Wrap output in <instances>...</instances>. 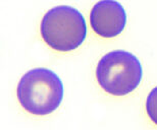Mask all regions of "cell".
<instances>
[{
  "mask_svg": "<svg viewBox=\"0 0 157 130\" xmlns=\"http://www.w3.org/2000/svg\"><path fill=\"white\" fill-rule=\"evenodd\" d=\"M17 94L21 106L27 112L37 116L48 115L63 100V83L52 70L34 68L21 78Z\"/></svg>",
  "mask_w": 157,
  "mask_h": 130,
  "instance_id": "obj_1",
  "label": "cell"
},
{
  "mask_svg": "<svg viewBox=\"0 0 157 130\" xmlns=\"http://www.w3.org/2000/svg\"><path fill=\"white\" fill-rule=\"evenodd\" d=\"M40 31L49 47L59 52H70L83 44L87 36V24L78 9L60 5L46 12Z\"/></svg>",
  "mask_w": 157,
  "mask_h": 130,
  "instance_id": "obj_2",
  "label": "cell"
},
{
  "mask_svg": "<svg viewBox=\"0 0 157 130\" xmlns=\"http://www.w3.org/2000/svg\"><path fill=\"white\" fill-rule=\"evenodd\" d=\"M143 69L139 59L124 50H114L104 55L96 67V78L106 92L125 96L139 86Z\"/></svg>",
  "mask_w": 157,
  "mask_h": 130,
  "instance_id": "obj_3",
  "label": "cell"
},
{
  "mask_svg": "<svg viewBox=\"0 0 157 130\" xmlns=\"http://www.w3.org/2000/svg\"><path fill=\"white\" fill-rule=\"evenodd\" d=\"M90 24L98 36L114 38L124 30L127 13L117 0H100L91 10Z\"/></svg>",
  "mask_w": 157,
  "mask_h": 130,
  "instance_id": "obj_4",
  "label": "cell"
},
{
  "mask_svg": "<svg viewBox=\"0 0 157 130\" xmlns=\"http://www.w3.org/2000/svg\"><path fill=\"white\" fill-rule=\"evenodd\" d=\"M146 112L150 120L157 125V86L149 92L147 97Z\"/></svg>",
  "mask_w": 157,
  "mask_h": 130,
  "instance_id": "obj_5",
  "label": "cell"
}]
</instances>
